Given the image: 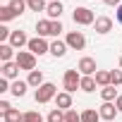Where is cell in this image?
<instances>
[{
    "label": "cell",
    "mask_w": 122,
    "mask_h": 122,
    "mask_svg": "<svg viewBox=\"0 0 122 122\" xmlns=\"http://www.w3.org/2000/svg\"><path fill=\"white\" fill-rule=\"evenodd\" d=\"M65 43H67L72 50H84V48H86V36H84L81 31H70V34L65 36Z\"/></svg>",
    "instance_id": "obj_6"
},
{
    "label": "cell",
    "mask_w": 122,
    "mask_h": 122,
    "mask_svg": "<svg viewBox=\"0 0 122 122\" xmlns=\"http://www.w3.org/2000/svg\"><path fill=\"white\" fill-rule=\"evenodd\" d=\"M120 70H122V55H120Z\"/></svg>",
    "instance_id": "obj_38"
},
{
    "label": "cell",
    "mask_w": 122,
    "mask_h": 122,
    "mask_svg": "<svg viewBox=\"0 0 122 122\" xmlns=\"http://www.w3.org/2000/svg\"><path fill=\"white\" fill-rule=\"evenodd\" d=\"M0 70H3V77L5 79H17L19 77V65L15 62V60H12V62H3Z\"/></svg>",
    "instance_id": "obj_13"
},
{
    "label": "cell",
    "mask_w": 122,
    "mask_h": 122,
    "mask_svg": "<svg viewBox=\"0 0 122 122\" xmlns=\"http://www.w3.org/2000/svg\"><path fill=\"white\" fill-rule=\"evenodd\" d=\"M72 19H74V24H79V26H89V24H96L98 17H96L93 10H89V7H74Z\"/></svg>",
    "instance_id": "obj_3"
},
{
    "label": "cell",
    "mask_w": 122,
    "mask_h": 122,
    "mask_svg": "<svg viewBox=\"0 0 122 122\" xmlns=\"http://www.w3.org/2000/svg\"><path fill=\"white\" fill-rule=\"evenodd\" d=\"M65 122H81V112H77L74 108L65 110Z\"/></svg>",
    "instance_id": "obj_28"
},
{
    "label": "cell",
    "mask_w": 122,
    "mask_h": 122,
    "mask_svg": "<svg viewBox=\"0 0 122 122\" xmlns=\"http://www.w3.org/2000/svg\"><path fill=\"white\" fill-rule=\"evenodd\" d=\"M29 41H31V38H26V34L17 29V31H12V36H10V41H7V43H10L12 48H19V50H22L24 46H29Z\"/></svg>",
    "instance_id": "obj_9"
},
{
    "label": "cell",
    "mask_w": 122,
    "mask_h": 122,
    "mask_svg": "<svg viewBox=\"0 0 122 122\" xmlns=\"http://www.w3.org/2000/svg\"><path fill=\"white\" fill-rule=\"evenodd\" d=\"M10 7H12L17 15H24V10H26V0H10Z\"/></svg>",
    "instance_id": "obj_29"
},
{
    "label": "cell",
    "mask_w": 122,
    "mask_h": 122,
    "mask_svg": "<svg viewBox=\"0 0 122 122\" xmlns=\"http://www.w3.org/2000/svg\"><path fill=\"white\" fill-rule=\"evenodd\" d=\"M50 26H53V19H38V22H36L38 36H41V38H43V36H50Z\"/></svg>",
    "instance_id": "obj_19"
},
{
    "label": "cell",
    "mask_w": 122,
    "mask_h": 122,
    "mask_svg": "<svg viewBox=\"0 0 122 122\" xmlns=\"http://www.w3.org/2000/svg\"><path fill=\"white\" fill-rule=\"evenodd\" d=\"M81 122H101V115H98V110H93V108H86V110H81Z\"/></svg>",
    "instance_id": "obj_21"
},
{
    "label": "cell",
    "mask_w": 122,
    "mask_h": 122,
    "mask_svg": "<svg viewBox=\"0 0 122 122\" xmlns=\"http://www.w3.org/2000/svg\"><path fill=\"white\" fill-rule=\"evenodd\" d=\"M24 122H43V115L36 110H29V112H24Z\"/></svg>",
    "instance_id": "obj_30"
},
{
    "label": "cell",
    "mask_w": 122,
    "mask_h": 122,
    "mask_svg": "<svg viewBox=\"0 0 122 122\" xmlns=\"http://www.w3.org/2000/svg\"><path fill=\"white\" fill-rule=\"evenodd\" d=\"M26 7H29L31 12H46L48 3H46V0H26Z\"/></svg>",
    "instance_id": "obj_24"
},
{
    "label": "cell",
    "mask_w": 122,
    "mask_h": 122,
    "mask_svg": "<svg viewBox=\"0 0 122 122\" xmlns=\"http://www.w3.org/2000/svg\"><path fill=\"white\" fill-rule=\"evenodd\" d=\"M110 86H122V70H110Z\"/></svg>",
    "instance_id": "obj_27"
},
{
    "label": "cell",
    "mask_w": 122,
    "mask_h": 122,
    "mask_svg": "<svg viewBox=\"0 0 122 122\" xmlns=\"http://www.w3.org/2000/svg\"><path fill=\"white\" fill-rule=\"evenodd\" d=\"M12 86H10V79H5V77H0V93H7Z\"/></svg>",
    "instance_id": "obj_32"
},
{
    "label": "cell",
    "mask_w": 122,
    "mask_h": 122,
    "mask_svg": "<svg viewBox=\"0 0 122 122\" xmlns=\"http://www.w3.org/2000/svg\"><path fill=\"white\" fill-rule=\"evenodd\" d=\"M62 86L67 93H74L79 86H81V72L74 67V70H65V77H62Z\"/></svg>",
    "instance_id": "obj_2"
},
{
    "label": "cell",
    "mask_w": 122,
    "mask_h": 122,
    "mask_svg": "<svg viewBox=\"0 0 122 122\" xmlns=\"http://www.w3.org/2000/svg\"><path fill=\"white\" fill-rule=\"evenodd\" d=\"M67 50H70V46L65 41H53L50 43V55H55V57H65Z\"/></svg>",
    "instance_id": "obj_14"
},
{
    "label": "cell",
    "mask_w": 122,
    "mask_h": 122,
    "mask_svg": "<svg viewBox=\"0 0 122 122\" xmlns=\"http://www.w3.org/2000/svg\"><path fill=\"white\" fill-rule=\"evenodd\" d=\"M3 120H5V122H24V112H19L17 108H12L10 112L3 115Z\"/></svg>",
    "instance_id": "obj_23"
},
{
    "label": "cell",
    "mask_w": 122,
    "mask_h": 122,
    "mask_svg": "<svg viewBox=\"0 0 122 122\" xmlns=\"http://www.w3.org/2000/svg\"><path fill=\"white\" fill-rule=\"evenodd\" d=\"M26 89H29V84H26V81H19V79H15V84H12L10 93H12L15 98H24V96H26Z\"/></svg>",
    "instance_id": "obj_17"
},
{
    "label": "cell",
    "mask_w": 122,
    "mask_h": 122,
    "mask_svg": "<svg viewBox=\"0 0 122 122\" xmlns=\"http://www.w3.org/2000/svg\"><path fill=\"white\" fill-rule=\"evenodd\" d=\"M46 3H60V0H46Z\"/></svg>",
    "instance_id": "obj_37"
},
{
    "label": "cell",
    "mask_w": 122,
    "mask_h": 122,
    "mask_svg": "<svg viewBox=\"0 0 122 122\" xmlns=\"http://www.w3.org/2000/svg\"><path fill=\"white\" fill-rule=\"evenodd\" d=\"M15 62L19 65V70H26V72H34L36 70V55L29 53V50H19L17 57H15Z\"/></svg>",
    "instance_id": "obj_4"
},
{
    "label": "cell",
    "mask_w": 122,
    "mask_h": 122,
    "mask_svg": "<svg viewBox=\"0 0 122 122\" xmlns=\"http://www.w3.org/2000/svg\"><path fill=\"white\" fill-rule=\"evenodd\" d=\"M96 86H98V84H96V77H81V86H79V89H81L84 93H93Z\"/></svg>",
    "instance_id": "obj_20"
},
{
    "label": "cell",
    "mask_w": 122,
    "mask_h": 122,
    "mask_svg": "<svg viewBox=\"0 0 122 122\" xmlns=\"http://www.w3.org/2000/svg\"><path fill=\"white\" fill-rule=\"evenodd\" d=\"M55 108H60V110H70V108H72V93L60 91V93L55 96Z\"/></svg>",
    "instance_id": "obj_11"
},
{
    "label": "cell",
    "mask_w": 122,
    "mask_h": 122,
    "mask_svg": "<svg viewBox=\"0 0 122 122\" xmlns=\"http://www.w3.org/2000/svg\"><path fill=\"white\" fill-rule=\"evenodd\" d=\"M17 55H15V48L10 46V43H0V60L3 62H12Z\"/></svg>",
    "instance_id": "obj_15"
},
{
    "label": "cell",
    "mask_w": 122,
    "mask_h": 122,
    "mask_svg": "<svg viewBox=\"0 0 122 122\" xmlns=\"http://www.w3.org/2000/svg\"><path fill=\"white\" fill-rule=\"evenodd\" d=\"M46 122H65V110H60V108H53L46 117Z\"/></svg>",
    "instance_id": "obj_25"
},
{
    "label": "cell",
    "mask_w": 122,
    "mask_h": 122,
    "mask_svg": "<svg viewBox=\"0 0 122 122\" xmlns=\"http://www.w3.org/2000/svg\"><path fill=\"white\" fill-rule=\"evenodd\" d=\"M26 84H29V86H34V89L43 86V84H46V81H43V72H41V70H34V72H29V77H26Z\"/></svg>",
    "instance_id": "obj_16"
},
{
    "label": "cell",
    "mask_w": 122,
    "mask_h": 122,
    "mask_svg": "<svg viewBox=\"0 0 122 122\" xmlns=\"http://www.w3.org/2000/svg\"><path fill=\"white\" fill-rule=\"evenodd\" d=\"M93 29H96V34H110V31H112V19L103 15V17H98V19H96Z\"/></svg>",
    "instance_id": "obj_10"
},
{
    "label": "cell",
    "mask_w": 122,
    "mask_h": 122,
    "mask_svg": "<svg viewBox=\"0 0 122 122\" xmlns=\"http://www.w3.org/2000/svg\"><path fill=\"white\" fill-rule=\"evenodd\" d=\"M115 105H117V110L122 112V96H117V101H115Z\"/></svg>",
    "instance_id": "obj_36"
},
{
    "label": "cell",
    "mask_w": 122,
    "mask_h": 122,
    "mask_svg": "<svg viewBox=\"0 0 122 122\" xmlns=\"http://www.w3.org/2000/svg\"><path fill=\"white\" fill-rule=\"evenodd\" d=\"M115 19H117V24H122V5L115 10Z\"/></svg>",
    "instance_id": "obj_35"
},
{
    "label": "cell",
    "mask_w": 122,
    "mask_h": 122,
    "mask_svg": "<svg viewBox=\"0 0 122 122\" xmlns=\"http://www.w3.org/2000/svg\"><path fill=\"white\" fill-rule=\"evenodd\" d=\"M98 115H101V120L112 122V120L120 115V110H117V105H115V103H103V105L98 108Z\"/></svg>",
    "instance_id": "obj_8"
},
{
    "label": "cell",
    "mask_w": 122,
    "mask_h": 122,
    "mask_svg": "<svg viewBox=\"0 0 122 122\" xmlns=\"http://www.w3.org/2000/svg\"><path fill=\"white\" fill-rule=\"evenodd\" d=\"M103 3L108 5V7H120L122 3H120V0H103Z\"/></svg>",
    "instance_id": "obj_34"
},
{
    "label": "cell",
    "mask_w": 122,
    "mask_h": 122,
    "mask_svg": "<svg viewBox=\"0 0 122 122\" xmlns=\"http://www.w3.org/2000/svg\"><path fill=\"white\" fill-rule=\"evenodd\" d=\"M15 17H19V15H17L10 5H3V7H0V22H3V24L10 22V19H15Z\"/></svg>",
    "instance_id": "obj_22"
},
{
    "label": "cell",
    "mask_w": 122,
    "mask_h": 122,
    "mask_svg": "<svg viewBox=\"0 0 122 122\" xmlns=\"http://www.w3.org/2000/svg\"><path fill=\"white\" fill-rule=\"evenodd\" d=\"M10 110H12V105H10V101H5V98H3V101H0V112L5 115V112H10Z\"/></svg>",
    "instance_id": "obj_33"
},
{
    "label": "cell",
    "mask_w": 122,
    "mask_h": 122,
    "mask_svg": "<svg viewBox=\"0 0 122 122\" xmlns=\"http://www.w3.org/2000/svg\"><path fill=\"white\" fill-rule=\"evenodd\" d=\"M77 70L81 72V77H96V72H98L93 57H81L79 62H77Z\"/></svg>",
    "instance_id": "obj_7"
},
{
    "label": "cell",
    "mask_w": 122,
    "mask_h": 122,
    "mask_svg": "<svg viewBox=\"0 0 122 122\" xmlns=\"http://www.w3.org/2000/svg\"><path fill=\"white\" fill-rule=\"evenodd\" d=\"M26 48H29V53H34L36 57H41V55H46V53H50V43H48L46 38H41V36H36V38H31Z\"/></svg>",
    "instance_id": "obj_5"
},
{
    "label": "cell",
    "mask_w": 122,
    "mask_h": 122,
    "mask_svg": "<svg viewBox=\"0 0 122 122\" xmlns=\"http://www.w3.org/2000/svg\"><path fill=\"white\" fill-rule=\"evenodd\" d=\"M62 10H65V5H62V3H48V7H46V15H48V19L57 22L60 17H62Z\"/></svg>",
    "instance_id": "obj_12"
},
{
    "label": "cell",
    "mask_w": 122,
    "mask_h": 122,
    "mask_svg": "<svg viewBox=\"0 0 122 122\" xmlns=\"http://www.w3.org/2000/svg\"><path fill=\"white\" fill-rule=\"evenodd\" d=\"M117 96H120V93H117L115 86H103V89H101V98H103V103H115Z\"/></svg>",
    "instance_id": "obj_18"
},
{
    "label": "cell",
    "mask_w": 122,
    "mask_h": 122,
    "mask_svg": "<svg viewBox=\"0 0 122 122\" xmlns=\"http://www.w3.org/2000/svg\"><path fill=\"white\" fill-rule=\"evenodd\" d=\"M65 31V26H62V22H53V26H50V36H57V34H62Z\"/></svg>",
    "instance_id": "obj_31"
},
{
    "label": "cell",
    "mask_w": 122,
    "mask_h": 122,
    "mask_svg": "<svg viewBox=\"0 0 122 122\" xmlns=\"http://www.w3.org/2000/svg\"><path fill=\"white\" fill-rule=\"evenodd\" d=\"M96 84L103 89V86H110V72H105V70H98L96 72Z\"/></svg>",
    "instance_id": "obj_26"
},
{
    "label": "cell",
    "mask_w": 122,
    "mask_h": 122,
    "mask_svg": "<svg viewBox=\"0 0 122 122\" xmlns=\"http://www.w3.org/2000/svg\"><path fill=\"white\" fill-rule=\"evenodd\" d=\"M55 96H57V86L53 84V81H46L43 86H38L36 89V93H34V98H36V103H50V101H55Z\"/></svg>",
    "instance_id": "obj_1"
}]
</instances>
